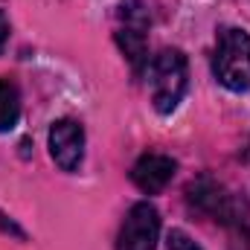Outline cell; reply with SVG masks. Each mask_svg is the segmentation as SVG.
<instances>
[{
    "label": "cell",
    "mask_w": 250,
    "mask_h": 250,
    "mask_svg": "<svg viewBox=\"0 0 250 250\" xmlns=\"http://www.w3.org/2000/svg\"><path fill=\"white\" fill-rule=\"evenodd\" d=\"M151 102L157 114H172L187 90V56L181 50H160L146 64Z\"/></svg>",
    "instance_id": "cell-1"
},
{
    "label": "cell",
    "mask_w": 250,
    "mask_h": 250,
    "mask_svg": "<svg viewBox=\"0 0 250 250\" xmlns=\"http://www.w3.org/2000/svg\"><path fill=\"white\" fill-rule=\"evenodd\" d=\"M212 73L233 93H242L250 87V35L245 29L224 26L218 32V44L212 53Z\"/></svg>",
    "instance_id": "cell-2"
},
{
    "label": "cell",
    "mask_w": 250,
    "mask_h": 250,
    "mask_svg": "<svg viewBox=\"0 0 250 250\" xmlns=\"http://www.w3.org/2000/svg\"><path fill=\"white\" fill-rule=\"evenodd\" d=\"M187 198L195 209L207 212L209 218H215V221H221L227 227H242L245 224V212H248L245 198L236 195V192H230L224 184H218L212 178L192 181L187 189Z\"/></svg>",
    "instance_id": "cell-3"
},
{
    "label": "cell",
    "mask_w": 250,
    "mask_h": 250,
    "mask_svg": "<svg viewBox=\"0 0 250 250\" xmlns=\"http://www.w3.org/2000/svg\"><path fill=\"white\" fill-rule=\"evenodd\" d=\"M160 239V215L148 201H140L128 209L120 236H117V250H154Z\"/></svg>",
    "instance_id": "cell-4"
},
{
    "label": "cell",
    "mask_w": 250,
    "mask_h": 250,
    "mask_svg": "<svg viewBox=\"0 0 250 250\" xmlns=\"http://www.w3.org/2000/svg\"><path fill=\"white\" fill-rule=\"evenodd\" d=\"M50 154L64 172H76L84 157V128L76 120H59L50 128Z\"/></svg>",
    "instance_id": "cell-5"
},
{
    "label": "cell",
    "mask_w": 250,
    "mask_h": 250,
    "mask_svg": "<svg viewBox=\"0 0 250 250\" xmlns=\"http://www.w3.org/2000/svg\"><path fill=\"white\" fill-rule=\"evenodd\" d=\"M175 169H178V163H175L169 154L148 151V154H143V157L134 163L131 181H134L137 189H143V192H148V195H157V192H163V189L169 187V181L175 178Z\"/></svg>",
    "instance_id": "cell-6"
},
{
    "label": "cell",
    "mask_w": 250,
    "mask_h": 250,
    "mask_svg": "<svg viewBox=\"0 0 250 250\" xmlns=\"http://www.w3.org/2000/svg\"><path fill=\"white\" fill-rule=\"evenodd\" d=\"M117 18H120V26H117V29L148 32V26H151L148 6H146L143 0H123V3H120V9H117Z\"/></svg>",
    "instance_id": "cell-7"
},
{
    "label": "cell",
    "mask_w": 250,
    "mask_h": 250,
    "mask_svg": "<svg viewBox=\"0 0 250 250\" xmlns=\"http://www.w3.org/2000/svg\"><path fill=\"white\" fill-rule=\"evenodd\" d=\"M21 117V93L9 79H0V134L12 131Z\"/></svg>",
    "instance_id": "cell-8"
},
{
    "label": "cell",
    "mask_w": 250,
    "mask_h": 250,
    "mask_svg": "<svg viewBox=\"0 0 250 250\" xmlns=\"http://www.w3.org/2000/svg\"><path fill=\"white\" fill-rule=\"evenodd\" d=\"M166 250H201V245H195V239L187 236L184 230H172L166 239Z\"/></svg>",
    "instance_id": "cell-9"
},
{
    "label": "cell",
    "mask_w": 250,
    "mask_h": 250,
    "mask_svg": "<svg viewBox=\"0 0 250 250\" xmlns=\"http://www.w3.org/2000/svg\"><path fill=\"white\" fill-rule=\"evenodd\" d=\"M6 41H9V18L6 12H0V53L6 50Z\"/></svg>",
    "instance_id": "cell-10"
},
{
    "label": "cell",
    "mask_w": 250,
    "mask_h": 250,
    "mask_svg": "<svg viewBox=\"0 0 250 250\" xmlns=\"http://www.w3.org/2000/svg\"><path fill=\"white\" fill-rule=\"evenodd\" d=\"M242 250H250V242H248V245H245V248H242Z\"/></svg>",
    "instance_id": "cell-11"
}]
</instances>
